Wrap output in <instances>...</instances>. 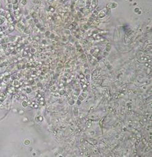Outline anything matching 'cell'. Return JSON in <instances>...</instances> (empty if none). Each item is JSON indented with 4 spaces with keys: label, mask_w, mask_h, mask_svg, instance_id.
<instances>
[{
    "label": "cell",
    "mask_w": 152,
    "mask_h": 157,
    "mask_svg": "<svg viewBox=\"0 0 152 157\" xmlns=\"http://www.w3.org/2000/svg\"><path fill=\"white\" fill-rule=\"evenodd\" d=\"M0 104H1V103H0Z\"/></svg>",
    "instance_id": "obj_3"
},
{
    "label": "cell",
    "mask_w": 152,
    "mask_h": 157,
    "mask_svg": "<svg viewBox=\"0 0 152 157\" xmlns=\"http://www.w3.org/2000/svg\"><path fill=\"white\" fill-rule=\"evenodd\" d=\"M25 144H26V145L29 144V140H26V141H25Z\"/></svg>",
    "instance_id": "obj_1"
},
{
    "label": "cell",
    "mask_w": 152,
    "mask_h": 157,
    "mask_svg": "<svg viewBox=\"0 0 152 157\" xmlns=\"http://www.w3.org/2000/svg\"><path fill=\"white\" fill-rule=\"evenodd\" d=\"M0 96L3 97V96H4V94H3V93H1V94H0Z\"/></svg>",
    "instance_id": "obj_2"
}]
</instances>
